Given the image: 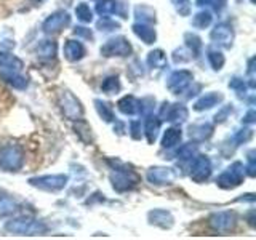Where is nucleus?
Instances as JSON below:
<instances>
[{
	"label": "nucleus",
	"instance_id": "obj_1",
	"mask_svg": "<svg viewBox=\"0 0 256 240\" xmlns=\"http://www.w3.org/2000/svg\"><path fill=\"white\" fill-rule=\"evenodd\" d=\"M5 229L16 236H40L46 232V226L42 221L34 218H26V216L8 221L5 224Z\"/></svg>",
	"mask_w": 256,
	"mask_h": 240
},
{
	"label": "nucleus",
	"instance_id": "obj_2",
	"mask_svg": "<svg viewBox=\"0 0 256 240\" xmlns=\"http://www.w3.org/2000/svg\"><path fill=\"white\" fill-rule=\"evenodd\" d=\"M24 164V152L16 144L0 148V168L4 172H18Z\"/></svg>",
	"mask_w": 256,
	"mask_h": 240
},
{
	"label": "nucleus",
	"instance_id": "obj_3",
	"mask_svg": "<svg viewBox=\"0 0 256 240\" xmlns=\"http://www.w3.org/2000/svg\"><path fill=\"white\" fill-rule=\"evenodd\" d=\"M110 182L112 188L117 192H125V190H132L140 182V176L133 170H128L124 165L114 166V172L110 174Z\"/></svg>",
	"mask_w": 256,
	"mask_h": 240
},
{
	"label": "nucleus",
	"instance_id": "obj_4",
	"mask_svg": "<svg viewBox=\"0 0 256 240\" xmlns=\"http://www.w3.org/2000/svg\"><path fill=\"white\" fill-rule=\"evenodd\" d=\"M244 178H245V166L240 162H236V164H232L226 172H222L218 176L216 184L222 189H234L242 184Z\"/></svg>",
	"mask_w": 256,
	"mask_h": 240
},
{
	"label": "nucleus",
	"instance_id": "obj_5",
	"mask_svg": "<svg viewBox=\"0 0 256 240\" xmlns=\"http://www.w3.org/2000/svg\"><path fill=\"white\" fill-rule=\"evenodd\" d=\"M58 101H60L62 114L69 120H82L84 108H82V104H80V101L70 92H61Z\"/></svg>",
	"mask_w": 256,
	"mask_h": 240
},
{
	"label": "nucleus",
	"instance_id": "obj_6",
	"mask_svg": "<svg viewBox=\"0 0 256 240\" xmlns=\"http://www.w3.org/2000/svg\"><path fill=\"white\" fill-rule=\"evenodd\" d=\"M29 182H30V186H36L42 190L56 192L66 186L68 176L66 174H46V176H38V178H32L29 180Z\"/></svg>",
	"mask_w": 256,
	"mask_h": 240
},
{
	"label": "nucleus",
	"instance_id": "obj_7",
	"mask_svg": "<svg viewBox=\"0 0 256 240\" xmlns=\"http://www.w3.org/2000/svg\"><path fill=\"white\" fill-rule=\"evenodd\" d=\"M132 53V45L125 37H114L108 40L101 46V54L110 58V56H128Z\"/></svg>",
	"mask_w": 256,
	"mask_h": 240
},
{
	"label": "nucleus",
	"instance_id": "obj_8",
	"mask_svg": "<svg viewBox=\"0 0 256 240\" xmlns=\"http://www.w3.org/2000/svg\"><path fill=\"white\" fill-rule=\"evenodd\" d=\"M70 24V16L68 12H54L53 14H50L48 18L44 21L42 24V29L45 34H58V32H61L64 28H68Z\"/></svg>",
	"mask_w": 256,
	"mask_h": 240
},
{
	"label": "nucleus",
	"instance_id": "obj_9",
	"mask_svg": "<svg viewBox=\"0 0 256 240\" xmlns=\"http://www.w3.org/2000/svg\"><path fill=\"white\" fill-rule=\"evenodd\" d=\"M188 116H189V112L182 104L164 102V106L160 108V112H158L160 120H166V122H172V124H181L188 118Z\"/></svg>",
	"mask_w": 256,
	"mask_h": 240
},
{
	"label": "nucleus",
	"instance_id": "obj_10",
	"mask_svg": "<svg viewBox=\"0 0 256 240\" xmlns=\"http://www.w3.org/2000/svg\"><path fill=\"white\" fill-rule=\"evenodd\" d=\"M192 80H194V76H192V72L186 70V69H181V70H174L173 74L168 78V90L174 94H180L182 93L186 88L192 84Z\"/></svg>",
	"mask_w": 256,
	"mask_h": 240
},
{
	"label": "nucleus",
	"instance_id": "obj_11",
	"mask_svg": "<svg viewBox=\"0 0 256 240\" xmlns=\"http://www.w3.org/2000/svg\"><path fill=\"white\" fill-rule=\"evenodd\" d=\"M212 174V162L205 156H197L194 158V164L190 166V180L196 182H204L210 178Z\"/></svg>",
	"mask_w": 256,
	"mask_h": 240
},
{
	"label": "nucleus",
	"instance_id": "obj_12",
	"mask_svg": "<svg viewBox=\"0 0 256 240\" xmlns=\"http://www.w3.org/2000/svg\"><path fill=\"white\" fill-rule=\"evenodd\" d=\"M148 181L156 184V186H166V184H172L176 180V173L173 168H166V166H154L148 170Z\"/></svg>",
	"mask_w": 256,
	"mask_h": 240
},
{
	"label": "nucleus",
	"instance_id": "obj_13",
	"mask_svg": "<svg viewBox=\"0 0 256 240\" xmlns=\"http://www.w3.org/2000/svg\"><path fill=\"white\" fill-rule=\"evenodd\" d=\"M210 226L218 230V232H228L232 230L237 222V216L234 212H220V213H214L212 218H210Z\"/></svg>",
	"mask_w": 256,
	"mask_h": 240
},
{
	"label": "nucleus",
	"instance_id": "obj_14",
	"mask_svg": "<svg viewBox=\"0 0 256 240\" xmlns=\"http://www.w3.org/2000/svg\"><path fill=\"white\" fill-rule=\"evenodd\" d=\"M210 37L214 44H218L224 48H229L232 45V40H234V32H232L230 26H228V24H218L212 30Z\"/></svg>",
	"mask_w": 256,
	"mask_h": 240
},
{
	"label": "nucleus",
	"instance_id": "obj_15",
	"mask_svg": "<svg viewBox=\"0 0 256 240\" xmlns=\"http://www.w3.org/2000/svg\"><path fill=\"white\" fill-rule=\"evenodd\" d=\"M125 2H116V0H101V2L96 5V13L101 14V18H108L110 14L120 13L122 18H126L125 16Z\"/></svg>",
	"mask_w": 256,
	"mask_h": 240
},
{
	"label": "nucleus",
	"instance_id": "obj_16",
	"mask_svg": "<svg viewBox=\"0 0 256 240\" xmlns=\"http://www.w3.org/2000/svg\"><path fill=\"white\" fill-rule=\"evenodd\" d=\"M64 56H66L68 61H80L85 56V46L77 42V40H68L66 44H64Z\"/></svg>",
	"mask_w": 256,
	"mask_h": 240
},
{
	"label": "nucleus",
	"instance_id": "obj_17",
	"mask_svg": "<svg viewBox=\"0 0 256 240\" xmlns=\"http://www.w3.org/2000/svg\"><path fill=\"white\" fill-rule=\"evenodd\" d=\"M133 32H134V36L141 38L144 44H154L156 42V38H157V34H156V29L154 28H150L148 22H136L134 26H133Z\"/></svg>",
	"mask_w": 256,
	"mask_h": 240
},
{
	"label": "nucleus",
	"instance_id": "obj_18",
	"mask_svg": "<svg viewBox=\"0 0 256 240\" xmlns=\"http://www.w3.org/2000/svg\"><path fill=\"white\" fill-rule=\"evenodd\" d=\"M149 220L152 224H156V226L162 228V229H170L174 221L172 213L166 210H152L149 213Z\"/></svg>",
	"mask_w": 256,
	"mask_h": 240
},
{
	"label": "nucleus",
	"instance_id": "obj_19",
	"mask_svg": "<svg viewBox=\"0 0 256 240\" xmlns=\"http://www.w3.org/2000/svg\"><path fill=\"white\" fill-rule=\"evenodd\" d=\"M212 134H213V125L206 122L190 125L189 128V136L194 141H205L210 138Z\"/></svg>",
	"mask_w": 256,
	"mask_h": 240
},
{
	"label": "nucleus",
	"instance_id": "obj_20",
	"mask_svg": "<svg viewBox=\"0 0 256 240\" xmlns=\"http://www.w3.org/2000/svg\"><path fill=\"white\" fill-rule=\"evenodd\" d=\"M221 101H222V94L212 92V93L204 94L200 100H197L196 104H194V109L198 110V112L200 110H205V109H212V108L216 106V104H220Z\"/></svg>",
	"mask_w": 256,
	"mask_h": 240
},
{
	"label": "nucleus",
	"instance_id": "obj_21",
	"mask_svg": "<svg viewBox=\"0 0 256 240\" xmlns=\"http://www.w3.org/2000/svg\"><path fill=\"white\" fill-rule=\"evenodd\" d=\"M118 110L125 116H134L140 112V101L134 98V96H124L122 100L117 102Z\"/></svg>",
	"mask_w": 256,
	"mask_h": 240
},
{
	"label": "nucleus",
	"instance_id": "obj_22",
	"mask_svg": "<svg viewBox=\"0 0 256 240\" xmlns=\"http://www.w3.org/2000/svg\"><path fill=\"white\" fill-rule=\"evenodd\" d=\"M0 68L6 72H20L22 69V61L10 53H0Z\"/></svg>",
	"mask_w": 256,
	"mask_h": 240
},
{
	"label": "nucleus",
	"instance_id": "obj_23",
	"mask_svg": "<svg viewBox=\"0 0 256 240\" xmlns=\"http://www.w3.org/2000/svg\"><path fill=\"white\" fill-rule=\"evenodd\" d=\"M18 210V204L16 200L5 194V192H0V216H10Z\"/></svg>",
	"mask_w": 256,
	"mask_h": 240
},
{
	"label": "nucleus",
	"instance_id": "obj_24",
	"mask_svg": "<svg viewBox=\"0 0 256 240\" xmlns=\"http://www.w3.org/2000/svg\"><path fill=\"white\" fill-rule=\"evenodd\" d=\"M158 130H160V120L157 117H148L146 125H144V134H146V138L150 144L157 140Z\"/></svg>",
	"mask_w": 256,
	"mask_h": 240
},
{
	"label": "nucleus",
	"instance_id": "obj_25",
	"mask_svg": "<svg viewBox=\"0 0 256 240\" xmlns=\"http://www.w3.org/2000/svg\"><path fill=\"white\" fill-rule=\"evenodd\" d=\"M56 50H58V46H56L53 40H42V42L37 45V54L40 58H45V60L54 58Z\"/></svg>",
	"mask_w": 256,
	"mask_h": 240
},
{
	"label": "nucleus",
	"instance_id": "obj_26",
	"mask_svg": "<svg viewBox=\"0 0 256 240\" xmlns=\"http://www.w3.org/2000/svg\"><path fill=\"white\" fill-rule=\"evenodd\" d=\"M181 130L180 128H168L162 136V146L164 148H174L176 144H180L181 141Z\"/></svg>",
	"mask_w": 256,
	"mask_h": 240
},
{
	"label": "nucleus",
	"instance_id": "obj_27",
	"mask_svg": "<svg viewBox=\"0 0 256 240\" xmlns=\"http://www.w3.org/2000/svg\"><path fill=\"white\" fill-rule=\"evenodd\" d=\"M148 66L152 69H164L166 66V54L162 50H154L148 54Z\"/></svg>",
	"mask_w": 256,
	"mask_h": 240
},
{
	"label": "nucleus",
	"instance_id": "obj_28",
	"mask_svg": "<svg viewBox=\"0 0 256 240\" xmlns=\"http://www.w3.org/2000/svg\"><path fill=\"white\" fill-rule=\"evenodd\" d=\"M2 77L5 78V82H8L13 88H18V90L28 86V80L20 76V72H2Z\"/></svg>",
	"mask_w": 256,
	"mask_h": 240
},
{
	"label": "nucleus",
	"instance_id": "obj_29",
	"mask_svg": "<svg viewBox=\"0 0 256 240\" xmlns=\"http://www.w3.org/2000/svg\"><path fill=\"white\" fill-rule=\"evenodd\" d=\"M94 104H96V110H98L100 117L104 120V122H112V120H114V110H112L110 104L104 102L101 100H96Z\"/></svg>",
	"mask_w": 256,
	"mask_h": 240
},
{
	"label": "nucleus",
	"instance_id": "obj_30",
	"mask_svg": "<svg viewBox=\"0 0 256 240\" xmlns=\"http://www.w3.org/2000/svg\"><path fill=\"white\" fill-rule=\"evenodd\" d=\"M206 58H208V62H210V66H212L214 70L222 69L224 62H226V58H224V54H222L221 52H218V50H214V48H212V50H208Z\"/></svg>",
	"mask_w": 256,
	"mask_h": 240
},
{
	"label": "nucleus",
	"instance_id": "obj_31",
	"mask_svg": "<svg viewBox=\"0 0 256 240\" xmlns=\"http://www.w3.org/2000/svg\"><path fill=\"white\" fill-rule=\"evenodd\" d=\"M212 21H213L212 13L202 10V12H198L194 16V20H192V24H194V28H197V29H205V28L210 26Z\"/></svg>",
	"mask_w": 256,
	"mask_h": 240
},
{
	"label": "nucleus",
	"instance_id": "obj_32",
	"mask_svg": "<svg viewBox=\"0 0 256 240\" xmlns=\"http://www.w3.org/2000/svg\"><path fill=\"white\" fill-rule=\"evenodd\" d=\"M134 13H136V16H138V20L141 22H152V21H156V12L152 10L150 6H148V5L136 6Z\"/></svg>",
	"mask_w": 256,
	"mask_h": 240
},
{
	"label": "nucleus",
	"instance_id": "obj_33",
	"mask_svg": "<svg viewBox=\"0 0 256 240\" xmlns=\"http://www.w3.org/2000/svg\"><path fill=\"white\" fill-rule=\"evenodd\" d=\"M184 40H186V45L188 48L190 50L192 56H198L200 53V48H202V40H200L196 34H190V32H188L186 36H184Z\"/></svg>",
	"mask_w": 256,
	"mask_h": 240
},
{
	"label": "nucleus",
	"instance_id": "obj_34",
	"mask_svg": "<svg viewBox=\"0 0 256 240\" xmlns=\"http://www.w3.org/2000/svg\"><path fill=\"white\" fill-rule=\"evenodd\" d=\"M101 90L108 94H114L117 92H120V82L117 76H110L108 78H104V82L101 85Z\"/></svg>",
	"mask_w": 256,
	"mask_h": 240
},
{
	"label": "nucleus",
	"instance_id": "obj_35",
	"mask_svg": "<svg viewBox=\"0 0 256 240\" xmlns=\"http://www.w3.org/2000/svg\"><path fill=\"white\" fill-rule=\"evenodd\" d=\"M76 14H77V18L82 21V22H92L93 21V12H92V8L88 6L86 4H84V2H80L76 6Z\"/></svg>",
	"mask_w": 256,
	"mask_h": 240
},
{
	"label": "nucleus",
	"instance_id": "obj_36",
	"mask_svg": "<svg viewBox=\"0 0 256 240\" xmlns=\"http://www.w3.org/2000/svg\"><path fill=\"white\" fill-rule=\"evenodd\" d=\"M196 154H197V148H196V144H192V142L182 144V146L178 149V152H176V156L182 160H189L192 157H196Z\"/></svg>",
	"mask_w": 256,
	"mask_h": 240
},
{
	"label": "nucleus",
	"instance_id": "obj_37",
	"mask_svg": "<svg viewBox=\"0 0 256 240\" xmlns=\"http://www.w3.org/2000/svg\"><path fill=\"white\" fill-rule=\"evenodd\" d=\"M172 4L180 14L188 16L190 13V0H172Z\"/></svg>",
	"mask_w": 256,
	"mask_h": 240
},
{
	"label": "nucleus",
	"instance_id": "obj_38",
	"mask_svg": "<svg viewBox=\"0 0 256 240\" xmlns=\"http://www.w3.org/2000/svg\"><path fill=\"white\" fill-rule=\"evenodd\" d=\"M117 28H118V22L110 21V20H109V16H108V18H102V20L98 22V29H100V30H114V29H117Z\"/></svg>",
	"mask_w": 256,
	"mask_h": 240
},
{
	"label": "nucleus",
	"instance_id": "obj_39",
	"mask_svg": "<svg viewBox=\"0 0 256 240\" xmlns=\"http://www.w3.org/2000/svg\"><path fill=\"white\" fill-rule=\"evenodd\" d=\"M253 136V132L252 130H240L236 133V142L237 144H242V142H246L250 141Z\"/></svg>",
	"mask_w": 256,
	"mask_h": 240
},
{
	"label": "nucleus",
	"instance_id": "obj_40",
	"mask_svg": "<svg viewBox=\"0 0 256 240\" xmlns=\"http://www.w3.org/2000/svg\"><path fill=\"white\" fill-rule=\"evenodd\" d=\"M141 124L138 122V120H133V122L130 124V134L133 140H141Z\"/></svg>",
	"mask_w": 256,
	"mask_h": 240
},
{
	"label": "nucleus",
	"instance_id": "obj_41",
	"mask_svg": "<svg viewBox=\"0 0 256 240\" xmlns=\"http://www.w3.org/2000/svg\"><path fill=\"white\" fill-rule=\"evenodd\" d=\"M230 112H232V108L230 106H226V108H222L220 112H218V114H216L214 116V120H216V122H224V120H226V117L230 114Z\"/></svg>",
	"mask_w": 256,
	"mask_h": 240
},
{
	"label": "nucleus",
	"instance_id": "obj_42",
	"mask_svg": "<svg viewBox=\"0 0 256 240\" xmlns=\"http://www.w3.org/2000/svg\"><path fill=\"white\" fill-rule=\"evenodd\" d=\"M74 34L76 36H80V37H85V38H93L92 30L86 29V28H76L74 29Z\"/></svg>",
	"mask_w": 256,
	"mask_h": 240
},
{
	"label": "nucleus",
	"instance_id": "obj_43",
	"mask_svg": "<svg viewBox=\"0 0 256 240\" xmlns=\"http://www.w3.org/2000/svg\"><path fill=\"white\" fill-rule=\"evenodd\" d=\"M14 48V44L10 42V40H4V42H0V53H10Z\"/></svg>",
	"mask_w": 256,
	"mask_h": 240
},
{
	"label": "nucleus",
	"instance_id": "obj_44",
	"mask_svg": "<svg viewBox=\"0 0 256 240\" xmlns=\"http://www.w3.org/2000/svg\"><path fill=\"white\" fill-rule=\"evenodd\" d=\"M229 86L236 88V90H245V82L240 78H232V82H229Z\"/></svg>",
	"mask_w": 256,
	"mask_h": 240
},
{
	"label": "nucleus",
	"instance_id": "obj_45",
	"mask_svg": "<svg viewBox=\"0 0 256 240\" xmlns=\"http://www.w3.org/2000/svg\"><path fill=\"white\" fill-rule=\"evenodd\" d=\"M254 110H250V112H248V114L245 116V118H244V122L245 124H253L254 122Z\"/></svg>",
	"mask_w": 256,
	"mask_h": 240
},
{
	"label": "nucleus",
	"instance_id": "obj_46",
	"mask_svg": "<svg viewBox=\"0 0 256 240\" xmlns=\"http://www.w3.org/2000/svg\"><path fill=\"white\" fill-rule=\"evenodd\" d=\"M213 0H197V5L200 6H204V5H208V4H212Z\"/></svg>",
	"mask_w": 256,
	"mask_h": 240
},
{
	"label": "nucleus",
	"instance_id": "obj_47",
	"mask_svg": "<svg viewBox=\"0 0 256 240\" xmlns=\"http://www.w3.org/2000/svg\"><path fill=\"white\" fill-rule=\"evenodd\" d=\"M34 2H42V0H34Z\"/></svg>",
	"mask_w": 256,
	"mask_h": 240
}]
</instances>
